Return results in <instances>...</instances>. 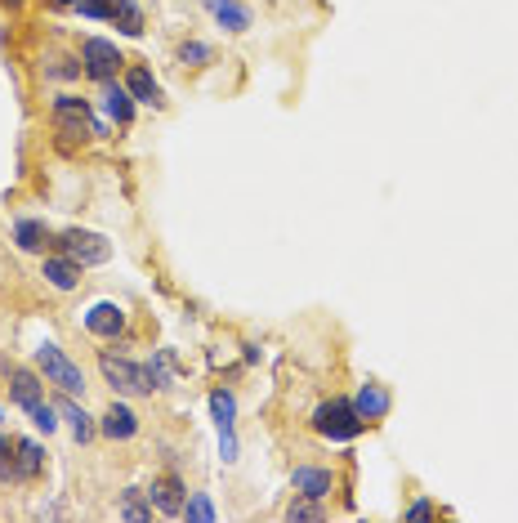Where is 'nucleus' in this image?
<instances>
[{
  "label": "nucleus",
  "instance_id": "obj_7",
  "mask_svg": "<svg viewBox=\"0 0 518 523\" xmlns=\"http://www.w3.org/2000/svg\"><path fill=\"white\" fill-rule=\"evenodd\" d=\"M148 497H152V506H157V515H166V519H184L188 483L179 479V474H157V479L148 483Z\"/></svg>",
  "mask_w": 518,
  "mask_h": 523
},
{
  "label": "nucleus",
  "instance_id": "obj_13",
  "mask_svg": "<svg viewBox=\"0 0 518 523\" xmlns=\"http://www.w3.org/2000/svg\"><path fill=\"white\" fill-rule=\"evenodd\" d=\"M291 488L300 492V497L326 501L335 492V474L326 470V465H295V470H291Z\"/></svg>",
  "mask_w": 518,
  "mask_h": 523
},
{
  "label": "nucleus",
  "instance_id": "obj_19",
  "mask_svg": "<svg viewBox=\"0 0 518 523\" xmlns=\"http://www.w3.org/2000/svg\"><path fill=\"white\" fill-rule=\"evenodd\" d=\"M152 515H157V506H152L148 488H126L117 501V519L126 523H152Z\"/></svg>",
  "mask_w": 518,
  "mask_h": 523
},
{
  "label": "nucleus",
  "instance_id": "obj_8",
  "mask_svg": "<svg viewBox=\"0 0 518 523\" xmlns=\"http://www.w3.org/2000/svg\"><path fill=\"white\" fill-rule=\"evenodd\" d=\"M9 380V403L23 407V412H36L45 403V376L41 372H27V367H5Z\"/></svg>",
  "mask_w": 518,
  "mask_h": 523
},
{
  "label": "nucleus",
  "instance_id": "obj_31",
  "mask_svg": "<svg viewBox=\"0 0 518 523\" xmlns=\"http://www.w3.org/2000/svg\"><path fill=\"white\" fill-rule=\"evenodd\" d=\"M438 510H434V501H416V506H407L402 510V519H434Z\"/></svg>",
  "mask_w": 518,
  "mask_h": 523
},
{
  "label": "nucleus",
  "instance_id": "obj_6",
  "mask_svg": "<svg viewBox=\"0 0 518 523\" xmlns=\"http://www.w3.org/2000/svg\"><path fill=\"white\" fill-rule=\"evenodd\" d=\"M81 68H85L90 81L108 85V81H117V72L126 68V59H121V50L112 41H103V36H85L81 41Z\"/></svg>",
  "mask_w": 518,
  "mask_h": 523
},
{
  "label": "nucleus",
  "instance_id": "obj_4",
  "mask_svg": "<svg viewBox=\"0 0 518 523\" xmlns=\"http://www.w3.org/2000/svg\"><path fill=\"white\" fill-rule=\"evenodd\" d=\"M50 121H54V130H59V135H67V139L94 135L90 99H81V94H54V99H50Z\"/></svg>",
  "mask_w": 518,
  "mask_h": 523
},
{
  "label": "nucleus",
  "instance_id": "obj_23",
  "mask_svg": "<svg viewBox=\"0 0 518 523\" xmlns=\"http://www.w3.org/2000/svg\"><path fill=\"white\" fill-rule=\"evenodd\" d=\"M210 421L215 425H237V394L233 389H210Z\"/></svg>",
  "mask_w": 518,
  "mask_h": 523
},
{
  "label": "nucleus",
  "instance_id": "obj_33",
  "mask_svg": "<svg viewBox=\"0 0 518 523\" xmlns=\"http://www.w3.org/2000/svg\"><path fill=\"white\" fill-rule=\"evenodd\" d=\"M0 5H5V9H23V0H0Z\"/></svg>",
  "mask_w": 518,
  "mask_h": 523
},
{
  "label": "nucleus",
  "instance_id": "obj_5",
  "mask_svg": "<svg viewBox=\"0 0 518 523\" xmlns=\"http://www.w3.org/2000/svg\"><path fill=\"white\" fill-rule=\"evenodd\" d=\"M99 372L112 385V394H152L148 376H143V363H134V358H121V354H112V349H103Z\"/></svg>",
  "mask_w": 518,
  "mask_h": 523
},
{
  "label": "nucleus",
  "instance_id": "obj_32",
  "mask_svg": "<svg viewBox=\"0 0 518 523\" xmlns=\"http://www.w3.org/2000/svg\"><path fill=\"white\" fill-rule=\"evenodd\" d=\"M50 5H54V9H76L81 0H50Z\"/></svg>",
  "mask_w": 518,
  "mask_h": 523
},
{
  "label": "nucleus",
  "instance_id": "obj_1",
  "mask_svg": "<svg viewBox=\"0 0 518 523\" xmlns=\"http://www.w3.org/2000/svg\"><path fill=\"white\" fill-rule=\"evenodd\" d=\"M309 425H313V434L326 439V443H353L362 430H367L362 416L353 412V398H322V403L313 407Z\"/></svg>",
  "mask_w": 518,
  "mask_h": 523
},
{
  "label": "nucleus",
  "instance_id": "obj_21",
  "mask_svg": "<svg viewBox=\"0 0 518 523\" xmlns=\"http://www.w3.org/2000/svg\"><path fill=\"white\" fill-rule=\"evenodd\" d=\"M14 452H18V474H23V483L41 479L45 474V448L36 439H14Z\"/></svg>",
  "mask_w": 518,
  "mask_h": 523
},
{
  "label": "nucleus",
  "instance_id": "obj_2",
  "mask_svg": "<svg viewBox=\"0 0 518 523\" xmlns=\"http://www.w3.org/2000/svg\"><path fill=\"white\" fill-rule=\"evenodd\" d=\"M32 358H36V372L45 376V385L63 389V394H85V372H81V363H72L63 345H54V340H41Z\"/></svg>",
  "mask_w": 518,
  "mask_h": 523
},
{
  "label": "nucleus",
  "instance_id": "obj_28",
  "mask_svg": "<svg viewBox=\"0 0 518 523\" xmlns=\"http://www.w3.org/2000/svg\"><path fill=\"white\" fill-rule=\"evenodd\" d=\"M27 416H32V425H36V430H45V434L59 430V407H54V403H41L36 412H27Z\"/></svg>",
  "mask_w": 518,
  "mask_h": 523
},
{
  "label": "nucleus",
  "instance_id": "obj_16",
  "mask_svg": "<svg viewBox=\"0 0 518 523\" xmlns=\"http://www.w3.org/2000/svg\"><path fill=\"white\" fill-rule=\"evenodd\" d=\"M126 90L134 94V103H143V108H166V94H161L157 76H152L148 68H130L126 72Z\"/></svg>",
  "mask_w": 518,
  "mask_h": 523
},
{
  "label": "nucleus",
  "instance_id": "obj_25",
  "mask_svg": "<svg viewBox=\"0 0 518 523\" xmlns=\"http://www.w3.org/2000/svg\"><path fill=\"white\" fill-rule=\"evenodd\" d=\"M45 76H54V81H81L85 68H81V54H59V59H50L45 63Z\"/></svg>",
  "mask_w": 518,
  "mask_h": 523
},
{
  "label": "nucleus",
  "instance_id": "obj_27",
  "mask_svg": "<svg viewBox=\"0 0 518 523\" xmlns=\"http://www.w3.org/2000/svg\"><path fill=\"white\" fill-rule=\"evenodd\" d=\"M0 483H23V474H18V452H14V439H9V434H0Z\"/></svg>",
  "mask_w": 518,
  "mask_h": 523
},
{
  "label": "nucleus",
  "instance_id": "obj_3",
  "mask_svg": "<svg viewBox=\"0 0 518 523\" xmlns=\"http://www.w3.org/2000/svg\"><path fill=\"white\" fill-rule=\"evenodd\" d=\"M54 251H63L81 269H99V264L112 260V242L103 233H90V228H63V233H54Z\"/></svg>",
  "mask_w": 518,
  "mask_h": 523
},
{
  "label": "nucleus",
  "instance_id": "obj_18",
  "mask_svg": "<svg viewBox=\"0 0 518 523\" xmlns=\"http://www.w3.org/2000/svg\"><path fill=\"white\" fill-rule=\"evenodd\" d=\"M103 108H108V117L117 121V126H134V108H139V103H134V94L126 90V81H108L103 85Z\"/></svg>",
  "mask_w": 518,
  "mask_h": 523
},
{
  "label": "nucleus",
  "instance_id": "obj_14",
  "mask_svg": "<svg viewBox=\"0 0 518 523\" xmlns=\"http://www.w3.org/2000/svg\"><path fill=\"white\" fill-rule=\"evenodd\" d=\"M41 278L50 282L54 291H76V287H81V264H76V260H67L63 251L41 255Z\"/></svg>",
  "mask_w": 518,
  "mask_h": 523
},
{
  "label": "nucleus",
  "instance_id": "obj_34",
  "mask_svg": "<svg viewBox=\"0 0 518 523\" xmlns=\"http://www.w3.org/2000/svg\"><path fill=\"white\" fill-rule=\"evenodd\" d=\"M0 421H5V407H0Z\"/></svg>",
  "mask_w": 518,
  "mask_h": 523
},
{
  "label": "nucleus",
  "instance_id": "obj_11",
  "mask_svg": "<svg viewBox=\"0 0 518 523\" xmlns=\"http://www.w3.org/2000/svg\"><path fill=\"white\" fill-rule=\"evenodd\" d=\"M85 331L99 340H117L126 331V309L117 300H99L90 313H85Z\"/></svg>",
  "mask_w": 518,
  "mask_h": 523
},
{
  "label": "nucleus",
  "instance_id": "obj_22",
  "mask_svg": "<svg viewBox=\"0 0 518 523\" xmlns=\"http://www.w3.org/2000/svg\"><path fill=\"white\" fill-rule=\"evenodd\" d=\"M175 59L184 63V68H210L215 63V50H210L206 41H197V36H188V41H179V50H175Z\"/></svg>",
  "mask_w": 518,
  "mask_h": 523
},
{
  "label": "nucleus",
  "instance_id": "obj_10",
  "mask_svg": "<svg viewBox=\"0 0 518 523\" xmlns=\"http://www.w3.org/2000/svg\"><path fill=\"white\" fill-rule=\"evenodd\" d=\"M99 434L112 443H130L134 434H139V416H134L130 403H121V398H112V407L99 416Z\"/></svg>",
  "mask_w": 518,
  "mask_h": 523
},
{
  "label": "nucleus",
  "instance_id": "obj_20",
  "mask_svg": "<svg viewBox=\"0 0 518 523\" xmlns=\"http://www.w3.org/2000/svg\"><path fill=\"white\" fill-rule=\"evenodd\" d=\"M108 23H117L121 36H143V9H139V0H108Z\"/></svg>",
  "mask_w": 518,
  "mask_h": 523
},
{
  "label": "nucleus",
  "instance_id": "obj_26",
  "mask_svg": "<svg viewBox=\"0 0 518 523\" xmlns=\"http://www.w3.org/2000/svg\"><path fill=\"white\" fill-rule=\"evenodd\" d=\"M184 519H197V523H215V519H219V510H215V501H210V492H188Z\"/></svg>",
  "mask_w": 518,
  "mask_h": 523
},
{
  "label": "nucleus",
  "instance_id": "obj_12",
  "mask_svg": "<svg viewBox=\"0 0 518 523\" xmlns=\"http://www.w3.org/2000/svg\"><path fill=\"white\" fill-rule=\"evenodd\" d=\"M201 9H206V14L215 18L224 32H233V36L251 32V23H255L251 5H242V0H201Z\"/></svg>",
  "mask_w": 518,
  "mask_h": 523
},
{
  "label": "nucleus",
  "instance_id": "obj_9",
  "mask_svg": "<svg viewBox=\"0 0 518 523\" xmlns=\"http://www.w3.org/2000/svg\"><path fill=\"white\" fill-rule=\"evenodd\" d=\"M353 412L362 416V425L385 421V416L393 412V394H389V385H380V380H362L358 394H353Z\"/></svg>",
  "mask_w": 518,
  "mask_h": 523
},
{
  "label": "nucleus",
  "instance_id": "obj_15",
  "mask_svg": "<svg viewBox=\"0 0 518 523\" xmlns=\"http://www.w3.org/2000/svg\"><path fill=\"white\" fill-rule=\"evenodd\" d=\"M14 246L27 255H45L54 246V228L45 220H14Z\"/></svg>",
  "mask_w": 518,
  "mask_h": 523
},
{
  "label": "nucleus",
  "instance_id": "obj_17",
  "mask_svg": "<svg viewBox=\"0 0 518 523\" xmlns=\"http://www.w3.org/2000/svg\"><path fill=\"white\" fill-rule=\"evenodd\" d=\"M54 407H59V416H63L67 425H72L76 443H90L94 434H99V421H94V416L85 412L81 403H76V394H63V398H59V403H54Z\"/></svg>",
  "mask_w": 518,
  "mask_h": 523
},
{
  "label": "nucleus",
  "instance_id": "obj_30",
  "mask_svg": "<svg viewBox=\"0 0 518 523\" xmlns=\"http://www.w3.org/2000/svg\"><path fill=\"white\" fill-rule=\"evenodd\" d=\"M76 14L90 18V23H108V0H81V5H76Z\"/></svg>",
  "mask_w": 518,
  "mask_h": 523
},
{
  "label": "nucleus",
  "instance_id": "obj_29",
  "mask_svg": "<svg viewBox=\"0 0 518 523\" xmlns=\"http://www.w3.org/2000/svg\"><path fill=\"white\" fill-rule=\"evenodd\" d=\"M215 430H219V456L233 465L237 461V425H215Z\"/></svg>",
  "mask_w": 518,
  "mask_h": 523
},
{
  "label": "nucleus",
  "instance_id": "obj_24",
  "mask_svg": "<svg viewBox=\"0 0 518 523\" xmlns=\"http://www.w3.org/2000/svg\"><path fill=\"white\" fill-rule=\"evenodd\" d=\"M282 515L291 519V523H300V519H313V523H322V519H326V506H322L318 497H300V492H295V497H291V506H286Z\"/></svg>",
  "mask_w": 518,
  "mask_h": 523
}]
</instances>
